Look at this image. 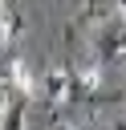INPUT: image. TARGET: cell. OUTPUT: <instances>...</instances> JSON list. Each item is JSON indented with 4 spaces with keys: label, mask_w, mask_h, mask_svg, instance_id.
Here are the masks:
<instances>
[{
    "label": "cell",
    "mask_w": 126,
    "mask_h": 130,
    "mask_svg": "<svg viewBox=\"0 0 126 130\" xmlns=\"http://www.w3.org/2000/svg\"><path fill=\"white\" fill-rule=\"evenodd\" d=\"M114 130H126V122H118V126H114Z\"/></svg>",
    "instance_id": "8"
},
{
    "label": "cell",
    "mask_w": 126,
    "mask_h": 130,
    "mask_svg": "<svg viewBox=\"0 0 126 130\" xmlns=\"http://www.w3.org/2000/svg\"><path fill=\"white\" fill-rule=\"evenodd\" d=\"M8 81H12V89H16L20 98H33V89H37V81H33V73H28L24 61H12V65H8Z\"/></svg>",
    "instance_id": "3"
},
{
    "label": "cell",
    "mask_w": 126,
    "mask_h": 130,
    "mask_svg": "<svg viewBox=\"0 0 126 130\" xmlns=\"http://www.w3.org/2000/svg\"><path fill=\"white\" fill-rule=\"evenodd\" d=\"M118 12H122V20H126V0H118Z\"/></svg>",
    "instance_id": "7"
},
{
    "label": "cell",
    "mask_w": 126,
    "mask_h": 130,
    "mask_svg": "<svg viewBox=\"0 0 126 130\" xmlns=\"http://www.w3.org/2000/svg\"><path fill=\"white\" fill-rule=\"evenodd\" d=\"M126 57V20H110V24H102L98 28V61L106 65V61H122Z\"/></svg>",
    "instance_id": "1"
},
{
    "label": "cell",
    "mask_w": 126,
    "mask_h": 130,
    "mask_svg": "<svg viewBox=\"0 0 126 130\" xmlns=\"http://www.w3.org/2000/svg\"><path fill=\"white\" fill-rule=\"evenodd\" d=\"M53 130H77V126H73V122H57Z\"/></svg>",
    "instance_id": "6"
},
{
    "label": "cell",
    "mask_w": 126,
    "mask_h": 130,
    "mask_svg": "<svg viewBox=\"0 0 126 130\" xmlns=\"http://www.w3.org/2000/svg\"><path fill=\"white\" fill-rule=\"evenodd\" d=\"M12 110V81L8 77H0V122H4V114Z\"/></svg>",
    "instance_id": "4"
},
{
    "label": "cell",
    "mask_w": 126,
    "mask_h": 130,
    "mask_svg": "<svg viewBox=\"0 0 126 130\" xmlns=\"http://www.w3.org/2000/svg\"><path fill=\"white\" fill-rule=\"evenodd\" d=\"M8 130H24V102H16L8 110Z\"/></svg>",
    "instance_id": "5"
},
{
    "label": "cell",
    "mask_w": 126,
    "mask_h": 130,
    "mask_svg": "<svg viewBox=\"0 0 126 130\" xmlns=\"http://www.w3.org/2000/svg\"><path fill=\"white\" fill-rule=\"evenodd\" d=\"M41 89H45V98L49 102H73V73L69 69H49L45 77H41Z\"/></svg>",
    "instance_id": "2"
}]
</instances>
